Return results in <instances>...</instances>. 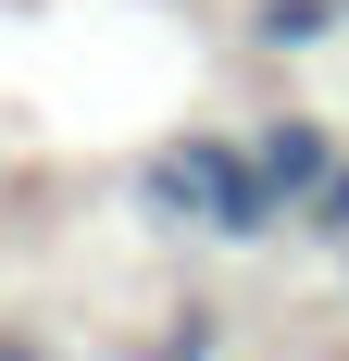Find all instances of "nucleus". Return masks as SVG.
I'll list each match as a JSON object with an SVG mask.
<instances>
[{
  "mask_svg": "<svg viewBox=\"0 0 349 361\" xmlns=\"http://www.w3.org/2000/svg\"><path fill=\"white\" fill-rule=\"evenodd\" d=\"M262 175H275V187H312V175H324V137H312V125L262 137Z\"/></svg>",
  "mask_w": 349,
  "mask_h": 361,
  "instance_id": "obj_1",
  "label": "nucleus"
}]
</instances>
